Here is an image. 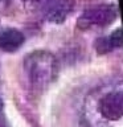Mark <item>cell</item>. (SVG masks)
Returning a JSON list of instances; mask_svg holds the SVG:
<instances>
[{
  "mask_svg": "<svg viewBox=\"0 0 123 127\" xmlns=\"http://www.w3.org/2000/svg\"><path fill=\"white\" fill-rule=\"evenodd\" d=\"M82 119L85 127H123V81L95 87L85 101Z\"/></svg>",
  "mask_w": 123,
  "mask_h": 127,
  "instance_id": "1",
  "label": "cell"
},
{
  "mask_svg": "<svg viewBox=\"0 0 123 127\" xmlns=\"http://www.w3.org/2000/svg\"><path fill=\"white\" fill-rule=\"evenodd\" d=\"M23 67L31 87L41 90L56 75V58L49 52H33L24 60Z\"/></svg>",
  "mask_w": 123,
  "mask_h": 127,
  "instance_id": "2",
  "label": "cell"
},
{
  "mask_svg": "<svg viewBox=\"0 0 123 127\" xmlns=\"http://www.w3.org/2000/svg\"><path fill=\"white\" fill-rule=\"evenodd\" d=\"M117 16H118V11L114 5H98L83 12L81 17L78 19L77 25L81 29L102 28L114 23Z\"/></svg>",
  "mask_w": 123,
  "mask_h": 127,
  "instance_id": "3",
  "label": "cell"
},
{
  "mask_svg": "<svg viewBox=\"0 0 123 127\" xmlns=\"http://www.w3.org/2000/svg\"><path fill=\"white\" fill-rule=\"evenodd\" d=\"M73 11L70 0H49L45 8V17L50 23H62Z\"/></svg>",
  "mask_w": 123,
  "mask_h": 127,
  "instance_id": "4",
  "label": "cell"
},
{
  "mask_svg": "<svg viewBox=\"0 0 123 127\" xmlns=\"http://www.w3.org/2000/svg\"><path fill=\"white\" fill-rule=\"evenodd\" d=\"M24 34L13 28H5L0 31V50L15 52L24 44Z\"/></svg>",
  "mask_w": 123,
  "mask_h": 127,
  "instance_id": "5",
  "label": "cell"
},
{
  "mask_svg": "<svg viewBox=\"0 0 123 127\" xmlns=\"http://www.w3.org/2000/svg\"><path fill=\"white\" fill-rule=\"evenodd\" d=\"M123 45V32L122 29H117L111 33L109 37H103L97 41V50L99 53H107V52L119 48Z\"/></svg>",
  "mask_w": 123,
  "mask_h": 127,
  "instance_id": "6",
  "label": "cell"
},
{
  "mask_svg": "<svg viewBox=\"0 0 123 127\" xmlns=\"http://www.w3.org/2000/svg\"><path fill=\"white\" fill-rule=\"evenodd\" d=\"M1 110H3V101L0 99V111H1Z\"/></svg>",
  "mask_w": 123,
  "mask_h": 127,
  "instance_id": "7",
  "label": "cell"
}]
</instances>
